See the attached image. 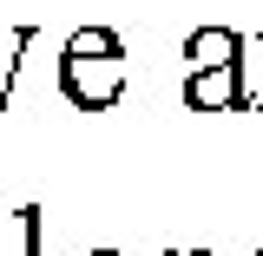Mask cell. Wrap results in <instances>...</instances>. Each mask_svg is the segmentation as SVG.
Masks as SVG:
<instances>
[{
  "instance_id": "cell-5",
  "label": "cell",
  "mask_w": 263,
  "mask_h": 256,
  "mask_svg": "<svg viewBox=\"0 0 263 256\" xmlns=\"http://www.w3.org/2000/svg\"><path fill=\"white\" fill-rule=\"evenodd\" d=\"M237 79H243V105H263V33H257V40H243V53H237Z\"/></svg>"
},
{
  "instance_id": "cell-1",
  "label": "cell",
  "mask_w": 263,
  "mask_h": 256,
  "mask_svg": "<svg viewBox=\"0 0 263 256\" xmlns=\"http://www.w3.org/2000/svg\"><path fill=\"white\" fill-rule=\"evenodd\" d=\"M60 92L79 112H105L125 92V40L112 27H79L60 53Z\"/></svg>"
},
{
  "instance_id": "cell-7",
  "label": "cell",
  "mask_w": 263,
  "mask_h": 256,
  "mask_svg": "<svg viewBox=\"0 0 263 256\" xmlns=\"http://www.w3.org/2000/svg\"><path fill=\"white\" fill-rule=\"evenodd\" d=\"M86 256H119V250H86Z\"/></svg>"
},
{
  "instance_id": "cell-3",
  "label": "cell",
  "mask_w": 263,
  "mask_h": 256,
  "mask_svg": "<svg viewBox=\"0 0 263 256\" xmlns=\"http://www.w3.org/2000/svg\"><path fill=\"white\" fill-rule=\"evenodd\" d=\"M237 53H243V33H230V27H197L191 40H184V60H191V72L237 66Z\"/></svg>"
},
{
  "instance_id": "cell-6",
  "label": "cell",
  "mask_w": 263,
  "mask_h": 256,
  "mask_svg": "<svg viewBox=\"0 0 263 256\" xmlns=\"http://www.w3.org/2000/svg\"><path fill=\"white\" fill-rule=\"evenodd\" d=\"M164 256H197V250H164Z\"/></svg>"
},
{
  "instance_id": "cell-2",
  "label": "cell",
  "mask_w": 263,
  "mask_h": 256,
  "mask_svg": "<svg viewBox=\"0 0 263 256\" xmlns=\"http://www.w3.org/2000/svg\"><path fill=\"white\" fill-rule=\"evenodd\" d=\"M184 105H191V112H243V79H237V66L191 72V79H184Z\"/></svg>"
},
{
  "instance_id": "cell-4",
  "label": "cell",
  "mask_w": 263,
  "mask_h": 256,
  "mask_svg": "<svg viewBox=\"0 0 263 256\" xmlns=\"http://www.w3.org/2000/svg\"><path fill=\"white\" fill-rule=\"evenodd\" d=\"M33 46V27H7L0 33V105H7V92H13V72H20V53Z\"/></svg>"
}]
</instances>
